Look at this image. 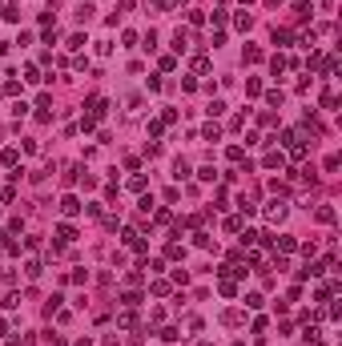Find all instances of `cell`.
Returning <instances> with one entry per match:
<instances>
[{
  "label": "cell",
  "mask_w": 342,
  "mask_h": 346,
  "mask_svg": "<svg viewBox=\"0 0 342 346\" xmlns=\"http://www.w3.org/2000/svg\"><path fill=\"white\" fill-rule=\"evenodd\" d=\"M24 81H28V85H41L45 77H41V69H37V65H28V69H24Z\"/></svg>",
  "instance_id": "obj_23"
},
{
  "label": "cell",
  "mask_w": 342,
  "mask_h": 346,
  "mask_svg": "<svg viewBox=\"0 0 342 346\" xmlns=\"http://www.w3.org/2000/svg\"><path fill=\"white\" fill-rule=\"evenodd\" d=\"M245 306H250V310H262L266 298H262V294H245Z\"/></svg>",
  "instance_id": "obj_38"
},
{
  "label": "cell",
  "mask_w": 342,
  "mask_h": 346,
  "mask_svg": "<svg viewBox=\"0 0 342 346\" xmlns=\"http://www.w3.org/2000/svg\"><path fill=\"white\" fill-rule=\"evenodd\" d=\"M286 165V153L282 149H270L266 157H262V169H282Z\"/></svg>",
  "instance_id": "obj_5"
},
{
  "label": "cell",
  "mask_w": 342,
  "mask_h": 346,
  "mask_svg": "<svg viewBox=\"0 0 342 346\" xmlns=\"http://www.w3.org/2000/svg\"><path fill=\"white\" fill-rule=\"evenodd\" d=\"M81 173H85L81 165H69V169H65V185H77V181H81Z\"/></svg>",
  "instance_id": "obj_22"
},
{
  "label": "cell",
  "mask_w": 342,
  "mask_h": 346,
  "mask_svg": "<svg viewBox=\"0 0 342 346\" xmlns=\"http://www.w3.org/2000/svg\"><path fill=\"white\" fill-rule=\"evenodd\" d=\"M185 177H190V165H185V161H173V181H185Z\"/></svg>",
  "instance_id": "obj_25"
},
{
  "label": "cell",
  "mask_w": 342,
  "mask_h": 346,
  "mask_svg": "<svg viewBox=\"0 0 342 346\" xmlns=\"http://www.w3.org/2000/svg\"><path fill=\"white\" fill-rule=\"evenodd\" d=\"M161 338H165V342H177V338H185V334H181L177 326H165V330H161Z\"/></svg>",
  "instance_id": "obj_40"
},
{
  "label": "cell",
  "mask_w": 342,
  "mask_h": 346,
  "mask_svg": "<svg viewBox=\"0 0 342 346\" xmlns=\"http://www.w3.org/2000/svg\"><path fill=\"white\" fill-rule=\"evenodd\" d=\"M69 242H77V226L60 222V226H56V246H69Z\"/></svg>",
  "instance_id": "obj_6"
},
{
  "label": "cell",
  "mask_w": 342,
  "mask_h": 346,
  "mask_svg": "<svg viewBox=\"0 0 342 346\" xmlns=\"http://www.w3.org/2000/svg\"><path fill=\"white\" fill-rule=\"evenodd\" d=\"M290 157H294V161H302V157H306V145L298 141V145H290Z\"/></svg>",
  "instance_id": "obj_52"
},
{
  "label": "cell",
  "mask_w": 342,
  "mask_h": 346,
  "mask_svg": "<svg viewBox=\"0 0 342 346\" xmlns=\"http://www.w3.org/2000/svg\"><path fill=\"white\" fill-rule=\"evenodd\" d=\"M205 113H209V117H222V113H226V101H217V97H213V101H209V109H205Z\"/></svg>",
  "instance_id": "obj_34"
},
{
  "label": "cell",
  "mask_w": 342,
  "mask_h": 346,
  "mask_svg": "<svg viewBox=\"0 0 342 346\" xmlns=\"http://www.w3.org/2000/svg\"><path fill=\"white\" fill-rule=\"evenodd\" d=\"M85 205H81V198L77 194H65V198H60V213H65V217H77Z\"/></svg>",
  "instance_id": "obj_3"
},
{
  "label": "cell",
  "mask_w": 342,
  "mask_h": 346,
  "mask_svg": "<svg viewBox=\"0 0 342 346\" xmlns=\"http://www.w3.org/2000/svg\"><path fill=\"white\" fill-rule=\"evenodd\" d=\"M194 73H209V56H194Z\"/></svg>",
  "instance_id": "obj_44"
},
{
  "label": "cell",
  "mask_w": 342,
  "mask_h": 346,
  "mask_svg": "<svg viewBox=\"0 0 342 346\" xmlns=\"http://www.w3.org/2000/svg\"><path fill=\"white\" fill-rule=\"evenodd\" d=\"M4 334H8V322H4V318H0V338H4Z\"/></svg>",
  "instance_id": "obj_54"
},
{
  "label": "cell",
  "mask_w": 342,
  "mask_h": 346,
  "mask_svg": "<svg viewBox=\"0 0 342 346\" xmlns=\"http://www.w3.org/2000/svg\"><path fill=\"white\" fill-rule=\"evenodd\" d=\"M270 73L282 77V73H286V56H270Z\"/></svg>",
  "instance_id": "obj_21"
},
{
  "label": "cell",
  "mask_w": 342,
  "mask_h": 346,
  "mask_svg": "<svg viewBox=\"0 0 342 346\" xmlns=\"http://www.w3.org/2000/svg\"><path fill=\"white\" fill-rule=\"evenodd\" d=\"M262 56H266V52H262L258 45H250V49H245V65H262Z\"/></svg>",
  "instance_id": "obj_18"
},
{
  "label": "cell",
  "mask_w": 342,
  "mask_h": 346,
  "mask_svg": "<svg viewBox=\"0 0 342 346\" xmlns=\"http://www.w3.org/2000/svg\"><path fill=\"white\" fill-rule=\"evenodd\" d=\"M238 234H242V246H245V249H250V246L258 242V234H254V230H238Z\"/></svg>",
  "instance_id": "obj_43"
},
{
  "label": "cell",
  "mask_w": 342,
  "mask_h": 346,
  "mask_svg": "<svg viewBox=\"0 0 342 346\" xmlns=\"http://www.w3.org/2000/svg\"><path fill=\"white\" fill-rule=\"evenodd\" d=\"M145 270H153V274H161V270H165V262H161V258H149V262H145Z\"/></svg>",
  "instance_id": "obj_51"
},
{
  "label": "cell",
  "mask_w": 342,
  "mask_h": 346,
  "mask_svg": "<svg viewBox=\"0 0 342 346\" xmlns=\"http://www.w3.org/2000/svg\"><path fill=\"white\" fill-rule=\"evenodd\" d=\"M93 129H97V121H93V117L85 113V117H81V133H93Z\"/></svg>",
  "instance_id": "obj_49"
},
{
  "label": "cell",
  "mask_w": 342,
  "mask_h": 346,
  "mask_svg": "<svg viewBox=\"0 0 342 346\" xmlns=\"http://www.w3.org/2000/svg\"><path fill=\"white\" fill-rule=\"evenodd\" d=\"M60 302H65V298L52 294V298H49V306H45V314H56V310H60Z\"/></svg>",
  "instance_id": "obj_47"
},
{
  "label": "cell",
  "mask_w": 342,
  "mask_h": 346,
  "mask_svg": "<svg viewBox=\"0 0 342 346\" xmlns=\"http://www.w3.org/2000/svg\"><path fill=\"white\" fill-rule=\"evenodd\" d=\"M133 326H137V314L133 310H121L117 314V330H133Z\"/></svg>",
  "instance_id": "obj_7"
},
{
  "label": "cell",
  "mask_w": 342,
  "mask_h": 346,
  "mask_svg": "<svg viewBox=\"0 0 342 346\" xmlns=\"http://www.w3.org/2000/svg\"><path fill=\"white\" fill-rule=\"evenodd\" d=\"M161 125H177V109H165L161 113Z\"/></svg>",
  "instance_id": "obj_53"
},
{
  "label": "cell",
  "mask_w": 342,
  "mask_h": 346,
  "mask_svg": "<svg viewBox=\"0 0 342 346\" xmlns=\"http://www.w3.org/2000/svg\"><path fill=\"white\" fill-rule=\"evenodd\" d=\"M85 109H89V117H93V121H101V117L109 113V101H105V97H89V101H85Z\"/></svg>",
  "instance_id": "obj_2"
},
{
  "label": "cell",
  "mask_w": 342,
  "mask_h": 346,
  "mask_svg": "<svg viewBox=\"0 0 342 346\" xmlns=\"http://www.w3.org/2000/svg\"><path fill=\"white\" fill-rule=\"evenodd\" d=\"M314 217H318L322 226H334V217H338V213H334V205H318V209H314Z\"/></svg>",
  "instance_id": "obj_9"
},
{
  "label": "cell",
  "mask_w": 342,
  "mask_h": 346,
  "mask_svg": "<svg viewBox=\"0 0 342 346\" xmlns=\"http://www.w3.org/2000/svg\"><path fill=\"white\" fill-rule=\"evenodd\" d=\"M270 37H274V45H290V33H286V28H278V24H274Z\"/></svg>",
  "instance_id": "obj_30"
},
{
  "label": "cell",
  "mask_w": 342,
  "mask_h": 346,
  "mask_svg": "<svg viewBox=\"0 0 342 346\" xmlns=\"http://www.w3.org/2000/svg\"><path fill=\"white\" fill-rule=\"evenodd\" d=\"M129 190H133V194H145V190H149V177H145V173H133V177H129Z\"/></svg>",
  "instance_id": "obj_12"
},
{
  "label": "cell",
  "mask_w": 342,
  "mask_h": 346,
  "mask_svg": "<svg viewBox=\"0 0 342 346\" xmlns=\"http://www.w3.org/2000/svg\"><path fill=\"white\" fill-rule=\"evenodd\" d=\"M149 290H153V294H157V298H165V294H169V282H165V278H157V282H153V286H149Z\"/></svg>",
  "instance_id": "obj_31"
},
{
  "label": "cell",
  "mask_w": 342,
  "mask_h": 346,
  "mask_svg": "<svg viewBox=\"0 0 342 346\" xmlns=\"http://www.w3.org/2000/svg\"><path fill=\"white\" fill-rule=\"evenodd\" d=\"M322 109H338V97H334V89L322 93Z\"/></svg>",
  "instance_id": "obj_36"
},
{
  "label": "cell",
  "mask_w": 342,
  "mask_h": 346,
  "mask_svg": "<svg viewBox=\"0 0 342 346\" xmlns=\"http://www.w3.org/2000/svg\"><path fill=\"white\" fill-rule=\"evenodd\" d=\"M0 306H4V310H16V306H20V294H16V290H8V294H4V302H0Z\"/></svg>",
  "instance_id": "obj_27"
},
{
  "label": "cell",
  "mask_w": 342,
  "mask_h": 346,
  "mask_svg": "<svg viewBox=\"0 0 342 346\" xmlns=\"http://www.w3.org/2000/svg\"><path fill=\"white\" fill-rule=\"evenodd\" d=\"M77 346H93V338H81V342H77Z\"/></svg>",
  "instance_id": "obj_55"
},
{
  "label": "cell",
  "mask_w": 342,
  "mask_h": 346,
  "mask_svg": "<svg viewBox=\"0 0 342 346\" xmlns=\"http://www.w3.org/2000/svg\"><path fill=\"white\" fill-rule=\"evenodd\" d=\"M238 209H242V213H245V217H250V213H254V209H258V205H254V198H238Z\"/></svg>",
  "instance_id": "obj_32"
},
{
  "label": "cell",
  "mask_w": 342,
  "mask_h": 346,
  "mask_svg": "<svg viewBox=\"0 0 342 346\" xmlns=\"http://www.w3.org/2000/svg\"><path fill=\"white\" fill-rule=\"evenodd\" d=\"M125 286H129V290H137V286H141V274H137V270H129V274H125Z\"/></svg>",
  "instance_id": "obj_46"
},
{
  "label": "cell",
  "mask_w": 342,
  "mask_h": 346,
  "mask_svg": "<svg viewBox=\"0 0 342 346\" xmlns=\"http://www.w3.org/2000/svg\"><path fill=\"white\" fill-rule=\"evenodd\" d=\"M242 230V217H226V234H238Z\"/></svg>",
  "instance_id": "obj_50"
},
{
  "label": "cell",
  "mask_w": 342,
  "mask_h": 346,
  "mask_svg": "<svg viewBox=\"0 0 342 346\" xmlns=\"http://www.w3.org/2000/svg\"><path fill=\"white\" fill-rule=\"evenodd\" d=\"M222 322H226V326H242V310H226Z\"/></svg>",
  "instance_id": "obj_24"
},
{
  "label": "cell",
  "mask_w": 342,
  "mask_h": 346,
  "mask_svg": "<svg viewBox=\"0 0 342 346\" xmlns=\"http://www.w3.org/2000/svg\"><path fill=\"white\" fill-rule=\"evenodd\" d=\"M245 93H250V97H258V93H262V81H258V77H250V81H245Z\"/></svg>",
  "instance_id": "obj_42"
},
{
  "label": "cell",
  "mask_w": 342,
  "mask_h": 346,
  "mask_svg": "<svg viewBox=\"0 0 342 346\" xmlns=\"http://www.w3.org/2000/svg\"><path fill=\"white\" fill-rule=\"evenodd\" d=\"M282 101H286L282 89H270V93H266V105H270V109H282Z\"/></svg>",
  "instance_id": "obj_15"
},
{
  "label": "cell",
  "mask_w": 342,
  "mask_h": 346,
  "mask_svg": "<svg viewBox=\"0 0 342 346\" xmlns=\"http://www.w3.org/2000/svg\"><path fill=\"white\" fill-rule=\"evenodd\" d=\"M201 141H222V125H205V129H201Z\"/></svg>",
  "instance_id": "obj_19"
},
{
  "label": "cell",
  "mask_w": 342,
  "mask_h": 346,
  "mask_svg": "<svg viewBox=\"0 0 342 346\" xmlns=\"http://www.w3.org/2000/svg\"><path fill=\"white\" fill-rule=\"evenodd\" d=\"M226 157H230V161H245V149H242V145H230Z\"/></svg>",
  "instance_id": "obj_35"
},
{
  "label": "cell",
  "mask_w": 342,
  "mask_h": 346,
  "mask_svg": "<svg viewBox=\"0 0 342 346\" xmlns=\"http://www.w3.org/2000/svg\"><path fill=\"white\" fill-rule=\"evenodd\" d=\"M153 222H157V226H169L173 213H169V209H157V213H153Z\"/></svg>",
  "instance_id": "obj_41"
},
{
  "label": "cell",
  "mask_w": 342,
  "mask_h": 346,
  "mask_svg": "<svg viewBox=\"0 0 342 346\" xmlns=\"http://www.w3.org/2000/svg\"><path fill=\"white\" fill-rule=\"evenodd\" d=\"M270 246H278V254H290V249H298V242H294L290 234H282V238H274Z\"/></svg>",
  "instance_id": "obj_8"
},
{
  "label": "cell",
  "mask_w": 342,
  "mask_h": 346,
  "mask_svg": "<svg viewBox=\"0 0 342 346\" xmlns=\"http://www.w3.org/2000/svg\"><path fill=\"white\" fill-rule=\"evenodd\" d=\"M217 290H222V294H226V298H238V282H234V278H226V274H222V282H217Z\"/></svg>",
  "instance_id": "obj_11"
},
{
  "label": "cell",
  "mask_w": 342,
  "mask_h": 346,
  "mask_svg": "<svg viewBox=\"0 0 342 346\" xmlns=\"http://www.w3.org/2000/svg\"><path fill=\"white\" fill-rule=\"evenodd\" d=\"M234 28H238V33H250V28H254V16H250V12H238V16H234Z\"/></svg>",
  "instance_id": "obj_10"
},
{
  "label": "cell",
  "mask_w": 342,
  "mask_h": 346,
  "mask_svg": "<svg viewBox=\"0 0 342 346\" xmlns=\"http://www.w3.org/2000/svg\"><path fill=\"white\" fill-rule=\"evenodd\" d=\"M121 242H125L129 249H137V254H145V238H141V230H125V234H121Z\"/></svg>",
  "instance_id": "obj_4"
},
{
  "label": "cell",
  "mask_w": 342,
  "mask_h": 346,
  "mask_svg": "<svg viewBox=\"0 0 342 346\" xmlns=\"http://www.w3.org/2000/svg\"><path fill=\"white\" fill-rule=\"evenodd\" d=\"M197 177H201V181H213V177H217V169H213V165H201V169H197Z\"/></svg>",
  "instance_id": "obj_48"
},
{
  "label": "cell",
  "mask_w": 342,
  "mask_h": 346,
  "mask_svg": "<svg viewBox=\"0 0 342 346\" xmlns=\"http://www.w3.org/2000/svg\"><path fill=\"white\" fill-rule=\"evenodd\" d=\"M24 274H28V278H41V274H45V262H41V258H28V262H24Z\"/></svg>",
  "instance_id": "obj_13"
},
{
  "label": "cell",
  "mask_w": 342,
  "mask_h": 346,
  "mask_svg": "<svg viewBox=\"0 0 342 346\" xmlns=\"http://www.w3.org/2000/svg\"><path fill=\"white\" fill-rule=\"evenodd\" d=\"M165 258H173V262H177V258H185V249H181L177 242H169V246H165Z\"/></svg>",
  "instance_id": "obj_33"
},
{
  "label": "cell",
  "mask_w": 342,
  "mask_h": 346,
  "mask_svg": "<svg viewBox=\"0 0 342 346\" xmlns=\"http://www.w3.org/2000/svg\"><path fill=\"white\" fill-rule=\"evenodd\" d=\"M322 165H326V173H334V169L342 165V157H338V153H330V157H326V161H322Z\"/></svg>",
  "instance_id": "obj_45"
},
{
  "label": "cell",
  "mask_w": 342,
  "mask_h": 346,
  "mask_svg": "<svg viewBox=\"0 0 342 346\" xmlns=\"http://www.w3.org/2000/svg\"><path fill=\"white\" fill-rule=\"evenodd\" d=\"M93 12H97V8H93L89 0H81V8H77V20H81V24H85V20H93Z\"/></svg>",
  "instance_id": "obj_20"
},
{
  "label": "cell",
  "mask_w": 342,
  "mask_h": 346,
  "mask_svg": "<svg viewBox=\"0 0 342 346\" xmlns=\"http://www.w3.org/2000/svg\"><path fill=\"white\" fill-rule=\"evenodd\" d=\"M85 45H89V41H85V33H73V37H69V49H73V52H81Z\"/></svg>",
  "instance_id": "obj_28"
},
{
  "label": "cell",
  "mask_w": 342,
  "mask_h": 346,
  "mask_svg": "<svg viewBox=\"0 0 342 346\" xmlns=\"http://www.w3.org/2000/svg\"><path fill=\"white\" fill-rule=\"evenodd\" d=\"M0 165L16 169V165H20V153H16V149H4V153H0Z\"/></svg>",
  "instance_id": "obj_16"
},
{
  "label": "cell",
  "mask_w": 342,
  "mask_h": 346,
  "mask_svg": "<svg viewBox=\"0 0 342 346\" xmlns=\"http://www.w3.org/2000/svg\"><path fill=\"white\" fill-rule=\"evenodd\" d=\"M0 16H4L8 24H16V20H20V8H16V4H4V12H0Z\"/></svg>",
  "instance_id": "obj_26"
},
{
  "label": "cell",
  "mask_w": 342,
  "mask_h": 346,
  "mask_svg": "<svg viewBox=\"0 0 342 346\" xmlns=\"http://www.w3.org/2000/svg\"><path fill=\"white\" fill-rule=\"evenodd\" d=\"M194 246H197V249H217V242H213L209 234H201V230L194 234Z\"/></svg>",
  "instance_id": "obj_17"
},
{
  "label": "cell",
  "mask_w": 342,
  "mask_h": 346,
  "mask_svg": "<svg viewBox=\"0 0 342 346\" xmlns=\"http://www.w3.org/2000/svg\"><path fill=\"white\" fill-rule=\"evenodd\" d=\"M125 113L137 117V113H141V97H125Z\"/></svg>",
  "instance_id": "obj_29"
},
{
  "label": "cell",
  "mask_w": 342,
  "mask_h": 346,
  "mask_svg": "<svg viewBox=\"0 0 342 346\" xmlns=\"http://www.w3.org/2000/svg\"><path fill=\"white\" fill-rule=\"evenodd\" d=\"M286 213H290V201H286V198H270V201H266V222L282 226V222H286Z\"/></svg>",
  "instance_id": "obj_1"
},
{
  "label": "cell",
  "mask_w": 342,
  "mask_h": 346,
  "mask_svg": "<svg viewBox=\"0 0 342 346\" xmlns=\"http://www.w3.org/2000/svg\"><path fill=\"white\" fill-rule=\"evenodd\" d=\"M161 129H165L161 121H145V133H149V137H161Z\"/></svg>",
  "instance_id": "obj_39"
},
{
  "label": "cell",
  "mask_w": 342,
  "mask_h": 346,
  "mask_svg": "<svg viewBox=\"0 0 342 346\" xmlns=\"http://www.w3.org/2000/svg\"><path fill=\"white\" fill-rule=\"evenodd\" d=\"M69 282H73V286H85V282H89V270H73Z\"/></svg>",
  "instance_id": "obj_37"
},
{
  "label": "cell",
  "mask_w": 342,
  "mask_h": 346,
  "mask_svg": "<svg viewBox=\"0 0 342 346\" xmlns=\"http://www.w3.org/2000/svg\"><path fill=\"white\" fill-rule=\"evenodd\" d=\"M121 306H125V310H137V306H141V294H137V290H125V294H121Z\"/></svg>",
  "instance_id": "obj_14"
}]
</instances>
